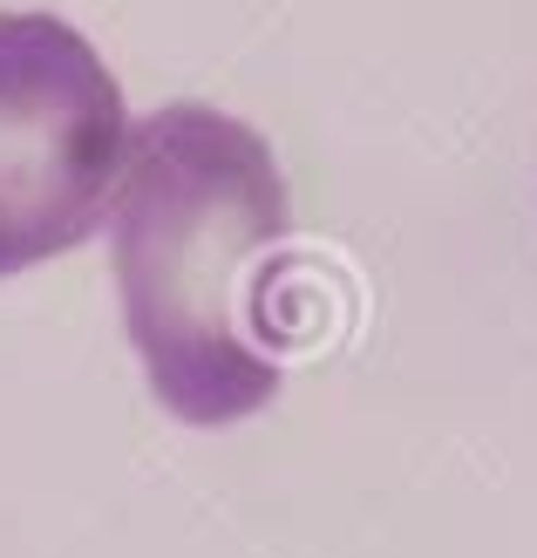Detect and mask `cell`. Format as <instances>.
<instances>
[{
  "mask_svg": "<svg viewBox=\"0 0 537 558\" xmlns=\"http://www.w3.org/2000/svg\"><path fill=\"white\" fill-rule=\"evenodd\" d=\"M293 211L272 144L205 102L130 123L109 259L130 341L178 423L218 429L279 396V266Z\"/></svg>",
  "mask_w": 537,
  "mask_h": 558,
  "instance_id": "obj_1",
  "label": "cell"
},
{
  "mask_svg": "<svg viewBox=\"0 0 537 558\" xmlns=\"http://www.w3.org/2000/svg\"><path fill=\"white\" fill-rule=\"evenodd\" d=\"M130 109L62 14H0V279L48 266L109 218Z\"/></svg>",
  "mask_w": 537,
  "mask_h": 558,
  "instance_id": "obj_2",
  "label": "cell"
}]
</instances>
